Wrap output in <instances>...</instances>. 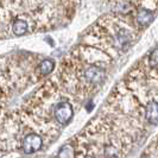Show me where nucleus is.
I'll return each instance as SVG.
<instances>
[{
    "label": "nucleus",
    "instance_id": "f257e3e1",
    "mask_svg": "<svg viewBox=\"0 0 158 158\" xmlns=\"http://www.w3.org/2000/svg\"><path fill=\"white\" fill-rule=\"evenodd\" d=\"M113 56L89 44L79 45L64 58L56 79L64 94L87 99L102 87Z\"/></svg>",
    "mask_w": 158,
    "mask_h": 158
},
{
    "label": "nucleus",
    "instance_id": "f03ea898",
    "mask_svg": "<svg viewBox=\"0 0 158 158\" xmlns=\"http://www.w3.org/2000/svg\"><path fill=\"white\" fill-rule=\"evenodd\" d=\"M143 31L135 22V15L121 16L117 13L102 16L85 33V43L93 45L111 56L126 52L139 38Z\"/></svg>",
    "mask_w": 158,
    "mask_h": 158
},
{
    "label": "nucleus",
    "instance_id": "7ed1b4c3",
    "mask_svg": "<svg viewBox=\"0 0 158 158\" xmlns=\"http://www.w3.org/2000/svg\"><path fill=\"white\" fill-rule=\"evenodd\" d=\"M44 139L43 135L38 132H27L22 137L19 146L25 153H33L43 148Z\"/></svg>",
    "mask_w": 158,
    "mask_h": 158
},
{
    "label": "nucleus",
    "instance_id": "20e7f679",
    "mask_svg": "<svg viewBox=\"0 0 158 158\" xmlns=\"http://www.w3.org/2000/svg\"><path fill=\"white\" fill-rule=\"evenodd\" d=\"M74 115V107L70 101L63 100L54 106V117L60 125H65Z\"/></svg>",
    "mask_w": 158,
    "mask_h": 158
},
{
    "label": "nucleus",
    "instance_id": "39448f33",
    "mask_svg": "<svg viewBox=\"0 0 158 158\" xmlns=\"http://www.w3.org/2000/svg\"><path fill=\"white\" fill-rule=\"evenodd\" d=\"M144 115L145 121H148L150 125H158V100L150 99L146 102H144Z\"/></svg>",
    "mask_w": 158,
    "mask_h": 158
},
{
    "label": "nucleus",
    "instance_id": "423d86ee",
    "mask_svg": "<svg viewBox=\"0 0 158 158\" xmlns=\"http://www.w3.org/2000/svg\"><path fill=\"white\" fill-rule=\"evenodd\" d=\"M152 11L153 10H150V8H139L135 11V22L140 29H145L152 23V20H153Z\"/></svg>",
    "mask_w": 158,
    "mask_h": 158
},
{
    "label": "nucleus",
    "instance_id": "0eeeda50",
    "mask_svg": "<svg viewBox=\"0 0 158 158\" xmlns=\"http://www.w3.org/2000/svg\"><path fill=\"white\" fill-rule=\"evenodd\" d=\"M55 69V61L51 58H47L40 61L37 69H36V76L38 81H42L43 79L48 77Z\"/></svg>",
    "mask_w": 158,
    "mask_h": 158
},
{
    "label": "nucleus",
    "instance_id": "6e6552de",
    "mask_svg": "<svg viewBox=\"0 0 158 158\" xmlns=\"http://www.w3.org/2000/svg\"><path fill=\"white\" fill-rule=\"evenodd\" d=\"M11 29H12L13 35H16V36H23L26 32L30 31V25H29L26 19L17 18L15 20H12Z\"/></svg>",
    "mask_w": 158,
    "mask_h": 158
}]
</instances>
